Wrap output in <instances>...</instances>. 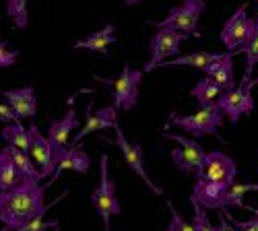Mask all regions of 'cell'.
<instances>
[{
    "label": "cell",
    "instance_id": "obj_1",
    "mask_svg": "<svg viewBox=\"0 0 258 231\" xmlns=\"http://www.w3.org/2000/svg\"><path fill=\"white\" fill-rule=\"evenodd\" d=\"M56 178H58V174L54 172V178L48 184L23 182V184L11 188V190L0 192V223H5V231H13L21 225H25L39 213L50 211L56 202H60L67 196V192H64L54 202L46 204V200H44L46 190L56 182Z\"/></svg>",
    "mask_w": 258,
    "mask_h": 231
},
{
    "label": "cell",
    "instance_id": "obj_2",
    "mask_svg": "<svg viewBox=\"0 0 258 231\" xmlns=\"http://www.w3.org/2000/svg\"><path fill=\"white\" fill-rule=\"evenodd\" d=\"M167 126H178V128L186 130L192 136H207V134H215L217 136L219 128L223 126V112L219 110L217 103H211V106H203L197 114L192 116H180V114H171Z\"/></svg>",
    "mask_w": 258,
    "mask_h": 231
},
{
    "label": "cell",
    "instance_id": "obj_3",
    "mask_svg": "<svg viewBox=\"0 0 258 231\" xmlns=\"http://www.w3.org/2000/svg\"><path fill=\"white\" fill-rule=\"evenodd\" d=\"M91 202L95 206L97 217L103 221V231H110V221L114 215H120V202L116 196V182L110 178L107 155H101L99 165V184L91 194Z\"/></svg>",
    "mask_w": 258,
    "mask_h": 231
},
{
    "label": "cell",
    "instance_id": "obj_4",
    "mask_svg": "<svg viewBox=\"0 0 258 231\" xmlns=\"http://www.w3.org/2000/svg\"><path fill=\"white\" fill-rule=\"evenodd\" d=\"M95 79H99V76H95ZM99 81L112 87V97H114L112 106L116 110L131 112L139 103V87L143 81V70H137L131 64H124L122 72L116 79H99Z\"/></svg>",
    "mask_w": 258,
    "mask_h": 231
},
{
    "label": "cell",
    "instance_id": "obj_5",
    "mask_svg": "<svg viewBox=\"0 0 258 231\" xmlns=\"http://www.w3.org/2000/svg\"><path fill=\"white\" fill-rule=\"evenodd\" d=\"M207 5L205 0H184L180 7L169 9V15L163 21H155V27H169L176 29L180 33L192 35L201 39V31H199V19L205 13Z\"/></svg>",
    "mask_w": 258,
    "mask_h": 231
},
{
    "label": "cell",
    "instance_id": "obj_6",
    "mask_svg": "<svg viewBox=\"0 0 258 231\" xmlns=\"http://www.w3.org/2000/svg\"><path fill=\"white\" fill-rule=\"evenodd\" d=\"M188 39L186 33H180L176 29H169V27H159L157 33L151 37L149 41V52H151V58L145 64L143 72H151L157 68V64H161L163 60L167 58H176L180 54L182 44Z\"/></svg>",
    "mask_w": 258,
    "mask_h": 231
},
{
    "label": "cell",
    "instance_id": "obj_7",
    "mask_svg": "<svg viewBox=\"0 0 258 231\" xmlns=\"http://www.w3.org/2000/svg\"><path fill=\"white\" fill-rule=\"evenodd\" d=\"M252 81L250 83H240L238 87H233L229 91H223L217 97V106L231 120V124H238V120L244 114L254 112V99H252Z\"/></svg>",
    "mask_w": 258,
    "mask_h": 231
},
{
    "label": "cell",
    "instance_id": "obj_8",
    "mask_svg": "<svg viewBox=\"0 0 258 231\" xmlns=\"http://www.w3.org/2000/svg\"><path fill=\"white\" fill-rule=\"evenodd\" d=\"M195 178L231 186L235 182V161L223 151H211L205 155L203 165L195 172Z\"/></svg>",
    "mask_w": 258,
    "mask_h": 231
},
{
    "label": "cell",
    "instance_id": "obj_9",
    "mask_svg": "<svg viewBox=\"0 0 258 231\" xmlns=\"http://www.w3.org/2000/svg\"><path fill=\"white\" fill-rule=\"evenodd\" d=\"M114 130H116V144H118V149H120V153H122L126 165L131 167V170H133L149 188H151L153 194L161 196L163 190H161V188H159L151 178H149V174H147V170H145V153H143V149H141V144L128 140V138L124 136V132H122V128H120L118 122L114 124Z\"/></svg>",
    "mask_w": 258,
    "mask_h": 231
},
{
    "label": "cell",
    "instance_id": "obj_10",
    "mask_svg": "<svg viewBox=\"0 0 258 231\" xmlns=\"http://www.w3.org/2000/svg\"><path fill=\"white\" fill-rule=\"evenodd\" d=\"M252 29H254V19L248 17V5H242L225 21L221 29V41L227 48V52H235L238 48H242L248 41Z\"/></svg>",
    "mask_w": 258,
    "mask_h": 231
},
{
    "label": "cell",
    "instance_id": "obj_11",
    "mask_svg": "<svg viewBox=\"0 0 258 231\" xmlns=\"http://www.w3.org/2000/svg\"><path fill=\"white\" fill-rule=\"evenodd\" d=\"M27 132H29V155L37 163V170H39L41 178H48L52 172H56L60 151L54 149L52 142L48 140V136L41 134L35 124L29 126Z\"/></svg>",
    "mask_w": 258,
    "mask_h": 231
},
{
    "label": "cell",
    "instance_id": "obj_12",
    "mask_svg": "<svg viewBox=\"0 0 258 231\" xmlns=\"http://www.w3.org/2000/svg\"><path fill=\"white\" fill-rule=\"evenodd\" d=\"M165 138L176 140L180 146L171 151V159H174L176 167L182 174H195L205 161V149L199 140H190L180 134H165Z\"/></svg>",
    "mask_w": 258,
    "mask_h": 231
},
{
    "label": "cell",
    "instance_id": "obj_13",
    "mask_svg": "<svg viewBox=\"0 0 258 231\" xmlns=\"http://www.w3.org/2000/svg\"><path fill=\"white\" fill-rule=\"evenodd\" d=\"M116 122H118V110L114 106H105L97 114H93L91 103H89L87 110H85V126L77 132V136L73 140V146H77L87 134H93V132H99V130H105V128H114Z\"/></svg>",
    "mask_w": 258,
    "mask_h": 231
},
{
    "label": "cell",
    "instance_id": "obj_14",
    "mask_svg": "<svg viewBox=\"0 0 258 231\" xmlns=\"http://www.w3.org/2000/svg\"><path fill=\"white\" fill-rule=\"evenodd\" d=\"M0 95H3L5 101L15 110L19 120L35 118V114H37V95H35L33 87L27 85V87L13 89V91H0Z\"/></svg>",
    "mask_w": 258,
    "mask_h": 231
},
{
    "label": "cell",
    "instance_id": "obj_15",
    "mask_svg": "<svg viewBox=\"0 0 258 231\" xmlns=\"http://www.w3.org/2000/svg\"><path fill=\"white\" fill-rule=\"evenodd\" d=\"M227 184L211 182V180H197L195 192L190 194L192 200H197L205 211L207 208H223V198L227 192Z\"/></svg>",
    "mask_w": 258,
    "mask_h": 231
},
{
    "label": "cell",
    "instance_id": "obj_16",
    "mask_svg": "<svg viewBox=\"0 0 258 231\" xmlns=\"http://www.w3.org/2000/svg\"><path fill=\"white\" fill-rule=\"evenodd\" d=\"M233 52H223V56L219 60H215L213 64H209L203 72L207 76H211L217 85L221 87V91H229L235 87V76H233Z\"/></svg>",
    "mask_w": 258,
    "mask_h": 231
},
{
    "label": "cell",
    "instance_id": "obj_17",
    "mask_svg": "<svg viewBox=\"0 0 258 231\" xmlns=\"http://www.w3.org/2000/svg\"><path fill=\"white\" fill-rule=\"evenodd\" d=\"M79 126V120H77V112L75 110H69L60 120H54L50 126H48V140L52 142V146L56 151H62L67 146V140L71 136V132Z\"/></svg>",
    "mask_w": 258,
    "mask_h": 231
},
{
    "label": "cell",
    "instance_id": "obj_18",
    "mask_svg": "<svg viewBox=\"0 0 258 231\" xmlns=\"http://www.w3.org/2000/svg\"><path fill=\"white\" fill-rule=\"evenodd\" d=\"M112 44H116V27L112 23H107L105 27L91 33L89 37L79 39L77 44H73V48L75 50H89V52L107 54V48H110Z\"/></svg>",
    "mask_w": 258,
    "mask_h": 231
},
{
    "label": "cell",
    "instance_id": "obj_19",
    "mask_svg": "<svg viewBox=\"0 0 258 231\" xmlns=\"http://www.w3.org/2000/svg\"><path fill=\"white\" fill-rule=\"evenodd\" d=\"M91 159L89 155L81 151L79 146H64V149L58 153V165H56V174H60L62 170H73L77 174H87L89 172Z\"/></svg>",
    "mask_w": 258,
    "mask_h": 231
},
{
    "label": "cell",
    "instance_id": "obj_20",
    "mask_svg": "<svg viewBox=\"0 0 258 231\" xmlns=\"http://www.w3.org/2000/svg\"><path fill=\"white\" fill-rule=\"evenodd\" d=\"M223 54L219 52H192L186 56H176L174 60H163L161 64H157V68H165V66H192V68H199L205 70L209 64H213L215 60H219Z\"/></svg>",
    "mask_w": 258,
    "mask_h": 231
},
{
    "label": "cell",
    "instance_id": "obj_21",
    "mask_svg": "<svg viewBox=\"0 0 258 231\" xmlns=\"http://www.w3.org/2000/svg\"><path fill=\"white\" fill-rule=\"evenodd\" d=\"M233 54H246V70H244V76H242V83H250L252 81V72H254V66L258 64V13L254 17V29L248 37V41L238 48Z\"/></svg>",
    "mask_w": 258,
    "mask_h": 231
},
{
    "label": "cell",
    "instance_id": "obj_22",
    "mask_svg": "<svg viewBox=\"0 0 258 231\" xmlns=\"http://www.w3.org/2000/svg\"><path fill=\"white\" fill-rule=\"evenodd\" d=\"M23 176L19 174V170L15 167L11 153H9V146L0 149V192L3 190H11V188L23 184Z\"/></svg>",
    "mask_w": 258,
    "mask_h": 231
},
{
    "label": "cell",
    "instance_id": "obj_23",
    "mask_svg": "<svg viewBox=\"0 0 258 231\" xmlns=\"http://www.w3.org/2000/svg\"><path fill=\"white\" fill-rule=\"evenodd\" d=\"M7 146H9V153H11V159H13L15 167L19 170V174L23 176L25 182H41L44 180L41 174H39V170L33 165V159H31L29 151H21V149L11 146V144H7Z\"/></svg>",
    "mask_w": 258,
    "mask_h": 231
},
{
    "label": "cell",
    "instance_id": "obj_24",
    "mask_svg": "<svg viewBox=\"0 0 258 231\" xmlns=\"http://www.w3.org/2000/svg\"><path fill=\"white\" fill-rule=\"evenodd\" d=\"M223 91H221V87L215 83L211 76H205V79H201L195 87L190 89V95L195 97L197 101H199V106L203 108V106H211V103L217 99L219 95H221Z\"/></svg>",
    "mask_w": 258,
    "mask_h": 231
},
{
    "label": "cell",
    "instance_id": "obj_25",
    "mask_svg": "<svg viewBox=\"0 0 258 231\" xmlns=\"http://www.w3.org/2000/svg\"><path fill=\"white\" fill-rule=\"evenodd\" d=\"M3 140L11 146H17L21 151H29V132L27 128L21 126V122H13V124H7L3 128Z\"/></svg>",
    "mask_w": 258,
    "mask_h": 231
},
{
    "label": "cell",
    "instance_id": "obj_26",
    "mask_svg": "<svg viewBox=\"0 0 258 231\" xmlns=\"http://www.w3.org/2000/svg\"><path fill=\"white\" fill-rule=\"evenodd\" d=\"M256 192V184H238L233 182L227 192H225V198H223V208H229V206H240V208H250L244 204V194L246 192Z\"/></svg>",
    "mask_w": 258,
    "mask_h": 231
},
{
    "label": "cell",
    "instance_id": "obj_27",
    "mask_svg": "<svg viewBox=\"0 0 258 231\" xmlns=\"http://www.w3.org/2000/svg\"><path fill=\"white\" fill-rule=\"evenodd\" d=\"M7 13L17 29H25L29 23L27 0H7Z\"/></svg>",
    "mask_w": 258,
    "mask_h": 231
},
{
    "label": "cell",
    "instance_id": "obj_28",
    "mask_svg": "<svg viewBox=\"0 0 258 231\" xmlns=\"http://www.w3.org/2000/svg\"><path fill=\"white\" fill-rule=\"evenodd\" d=\"M48 213V211H46ZM46 213H39L37 217H33L31 221H27L25 225H21L13 231H50V229H58V219H52V221H46Z\"/></svg>",
    "mask_w": 258,
    "mask_h": 231
},
{
    "label": "cell",
    "instance_id": "obj_29",
    "mask_svg": "<svg viewBox=\"0 0 258 231\" xmlns=\"http://www.w3.org/2000/svg\"><path fill=\"white\" fill-rule=\"evenodd\" d=\"M190 202H192V208H195V223H192V225H195V231H215V227L207 219L205 208L197 200H192V198H190Z\"/></svg>",
    "mask_w": 258,
    "mask_h": 231
},
{
    "label": "cell",
    "instance_id": "obj_30",
    "mask_svg": "<svg viewBox=\"0 0 258 231\" xmlns=\"http://www.w3.org/2000/svg\"><path fill=\"white\" fill-rule=\"evenodd\" d=\"M221 213L227 217V221H229L235 229H238V231H258V208L254 211V219H250V221H238V219H233V217L225 211V208H221Z\"/></svg>",
    "mask_w": 258,
    "mask_h": 231
},
{
    "label": "cell",
    "instance_id": "obj_31",
    "mask_svg": "<svg viewBox=\"0 0 258 231\" xmlns=\"http://www.w3.org/2000/svg\"><path fill=\"white\" fill-rule=\"evenodd\" d=\"M19 58V52L17 50H11L7 46V41H0V68L5 66H13Z\"/></svg>",
    "mask_w": 258,
    "mask_h": 231
},
{
    "label": "cell",
    "instance_id": "obj_32",
    "mask_svg": "<svg viewBox=\"0 0 258 231\" xmlns=\"http://www.w3.org/2000/svg\"><path fill=\"white\" fill-rule=\"evenodd\" d=\"M167 206H169V213H171V221H169V227H171V229H174V231H195V225L186 223V221L178 215L176 208L171 206V202H167Z\"/></svg>",
    "mask_w": 258,
    "mask_h": 231
},
{
    "label": "cell",
    "instance_id": "obj_33",
    "mask_svg": "<svg viewBox=\"0 0 258 231\" xmlns=\"http://www.w3.org/2000/svg\"><path fill=\"white\" fill-rule=\"evenodd\" d=\"M0 120H3V122H7V124H13V122H21V120H19V116L15 114V110L9 106L7 101H5V103H0Z\"/></svg>",
    "mask_w": 258,
    "mask_h": 231
},
{
    "label": "cell",
    "instance_id": "obj_34",
    "mask_svg": "<svg viewBox=\"0 0 258 231\" xmlns=\"http://www.w3.org/2000/svg\"><path fill=\"white\" fill-rule=\"evenodd\" d=\"M215 231H238V229H235V227L227 221V217H225L223 213H219V225H217V229H215Z\"/></svg>",
    "mask_w": 258,
    "mask_h": 231
},
{
    "label": "cell",
    "instance_id": "obj_35",
    "mask_svg": "<svg viewBox=\"0 0 258 231\" xmlns=\"http://www.w3.org/2000/svg\"><path fill=\"white\" fill-rule=\"evenodd\" d=\"M141 0H124V5H128V7H133V5H139Z\"/></svg>",
    "mask_w": 258,
    "mask_h": 231
},
{
    "label": "cell",
    "instance_id": "obj_36",
    "mask_svg": "<svg viewBox=\"0 0 258 231\" xmlns=\"http://www.w3.org/2000/svg\"><path fill=\"white\" fill-rule=\"evenodd\" d=\"M252 85H258V79H254V81H252Z\"/></svg>",
    "mask_w": 258,
    "mask_h": 231
},
{
    "label": "cell",
    "instance_id": "obj_37",
    "mask_svg": "<svg viewBox=\"0 0 258 231\" xmlns=\"http://www.w3.org/2000/svg\"><path fill=\"white\" fill-rule=\"evenodd\" d=\"M165 231H174V229H171V227H169V225H167V229H165Z\"/></svg>",
    "mask_w": 258,
    "mask_h": 231
},
{
    "label": "cell",
    "instance_id": "obj_38",
    "mask_svg": "<svg viewBox=\"0 0 258 231\" xmlns=\"http://www.w3.org/2000/svg\"><path fill=\"white\" fill-rule=\"evenodd\" d=\"M256 192H258V184H256Z\"/></svg>",
    "mask_w": 258,
    "mask_h": 231
},
{
    "label": "cell",
    "instance_id": "obj_39",
    "mask_svg": "<svg viewBox=\"0 0 258 231\" xmlns=\"http://www.w3.org/2000/svg\"><path fill=\"white\" fill-rule=\"evenodd\" d=\"M256 5H258V0H256Z\"/></svg>",
    "mask_w": 258,
    "mask_h": 231
},
{
    "label": "cell",
    "instance_id": "obj_40",
    "mask_svg": "<svg viewBox=\"0 0 258 231\" xmlns=\"http://www.w3.org/2000/svg\"><path fill=\"white\" fill-rule=\"evenodd\" d=\"M54 231H56V229H54Z\"/></svg>",
    "mask_w": 258,
    "mask_h": 231
}]
</instances>
